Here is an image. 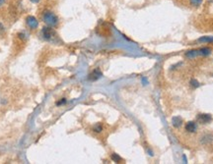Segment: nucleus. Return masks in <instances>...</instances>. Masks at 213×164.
<instances>
[{"mask_svg": "<svg viewBox=\"0 0 213 164\" xmlns=\"http://www.w3.org/2000/svg\"><path fill=\"white\" fill-rule=\"evenodd\" d=\"M42 20L47 26L49 27H54L57 25L58 23V18L53 12L51 11H45L42 14Z\"/></svg>", "mask_w": 213, "mask_h": 164, "instance_id": "obj_1", "label": "nucleus"}, {"mask_svg": "<svg viewBox=\"0 0 213 164\" xmlns=\"http://www.w3.org/2000/svg\"><path fill=\"white\" fill-rule=\"evenodd\" d=\"M54 35H55V32H54L53 29V28H50L49 26L42 28L41 35H42V37H44L45 40H50L54 36Z\"/></svg>", "mask_w": 213, "mask_h": 164, "instance_id": "obj_2", "label": "nucleus"}, {"mask_svg": "<svg viewBox=\"0 0 213 164\" xmlns=\"http://www.w3.org/2000/svg\"><path fill=\"white\" fill-rule=\"evenodd\" d=\"M196 120L199 124L205 125V124H209L212 121V116L210 114H206V113H200L197 114L196 116Z\"/></svg>", "mask_w": 213, "mask_h": 164, "instance_id": "obj_3", "label": "nucleus"}, {"mask_svg": "<svg viewBox=\"0 0 213 164\" xmlns=\"http://www.w3.org/2000/svg\"><path fill=\"white\" fill-rule=\"evenodd\" d=\"M26 23H27L28 27L32 30L37 29V26H39V22H37V20L34 16H28L26 19Z\"/></svg>", "mask_w": 213, "mask_h": 164, "instance_id": "obj_4", "label": "nucleus"}, {"mask_svg": "<svg viewBox=\"0 0 213 164\" xmlns=\"http://www.w3.org/2000/svg\"><path fill=\"white\" fill-rule=\"evenodd\" d=\"M184 129H186V131L188 133H195L197 130V125L195 122L189 121L186 124V126H184Z\"/></svg>", "mask_w": 213, "mask_h": 164, "instance_id": "obj_5", "label": "nucleus"}, {"mask_svg": "<svg viewBox=\"0 0 213 164\" xmlns=\"http://www.w3.org/2000/svg\"><path fill=\"white\" fill-rule=\"evenodd\" d=\"M102 72L100 69H95L94 71L89 75L88 79L90 80V81H97V80H99L101 77H102Z\"/></svg>", "mask_w": 213, "mask_h": 164, "instance_id": "obj_6", "label": "nucleus"}, {"mask_svg": "<svg viewBox=\"0 0 213 164\" xmlns=\"http://www.w3.org/2000/svg\"><path fill=\"white\" fill-rule=\"evenodd\" d=\"M172 125L175 128H179L183 125V119L179 116H175L172 119Z\"/></svg>", "mask_w": 213, "mask_h": 164, "instance_id": "obj_7", "label": "nucleus"}, {"mask_svg": "<svg viewBox=\"0 0 213 164\" xmlns=\"http://www.w3.org/2000/svg\"><path fill=\"white\" fill-rule=\"evenodd\" d=\"M198 55H200L199 54V50H189V51H187V52L186 53L187 57V58H191V59L197 57Z\"/></svg>", "mask_w": 213, "mask_h": 164, "instance_id": "obj_8", "label": "nucleus"}, {"mask_svg": "<svg viewBox=\"0 0 213 164\" xmlns=\"http://www.w3.org/2000/svg\"><path fill=\"white\" fill-rule=\"evenodd\" d=\"M198 43H213V36H201L197 39Z\"/></svg>", "mask_w": 213, "mask_h": 164, "instance_id": "obj_9", "label": "nucleus"}, {"mask_svg": "<svg viewBox=\"0 0 213 164\" xmlns=\"http://www.w3.org/2000/svg\"><path fill=\"white\" fill-rule=\"evenodd\" d=\"M212 140H213V136L212 135H205L204 137H202L201 143L204 144H208L212 143Z\"/></svg>", "mask_w": 213, "mask_h": 164, "instance_id": "obj_10", "label": "nucleus"}, {"mask_svg": "<svg viewBox=\"0 0 213 164\" xmlns=\"http://www.w3.org/2000/svg\"><path fill=\"white\" fill-rule=\"evenodd\" d=\"M211 48L209 47H203V48H200L199 49V54L202 55V56H208L211 54Z\"/></svg>", "mask_w": 213, "mask_h": 164, "instance_id": "obj_11", "label": "nucleus"}, {"mask_svg": "<svg viewBox=\"0 0 213 164\" xmlns=\"http://www.w3.org/2000/svg\"><path fill=\"white\" fill-rule=\"evenodd\" d=\"M189 2H191V4L192 6H195V7H198V6H200L202 2H203V0H189Z\"/></svg>", "mask_w": 213, "mask_h": 164, "instance_id": "obj_12", "label": "nucleus"}, {"mask_svg": "<svg viewBox=\"0 0 213 164\" xmlns=\"http://www.w3.org/2000/svg\"><path fill=\"white\" fill-rule=\"evenodd\" d=\"M112 160H113L115 162H120V161H121V157L118 155V154H116V153H112Z\"/></svg>", "mask_w": 213, "mask_h": 164, "instance_id": "obj_13", "label": "nucleus"}, {"mask_svg": "<svg viewBox=\"0 0 213 164\" xmlns=\"http://www.w3.org/2000/svg\"><path fill=\"white\" fill-rule=\"evenodd\" d=\"M94 132H96V133H100L102 132V130H103V127H102V125L101 124H97V125H95L94 126Z\"/></svg>", "mask_w": 213, "mask_h": 164, "instance_id": "obj_14", "label": "nucleus"}, {"mask_svg": "<svg viewBox=\"0 0 213 164\" xmlns=\"http://www.w3.org/2000/svg\"><path fill=\"white\" fill-rule=\"evenodd\" d=\"M191 86L193 88H196L199 87V83H198L195 79H191Z\"/></svg>", "mask_w": 213, "mask_h": 164, "instance_id": "obj_15", "label": "nucleus"}, {"mask_svg": "<svg viewBox=\"0 0 213 164\" xmlns=\"http://www.w3.org/2000/svg\"><path fill=\"white\" fill-rule=\"evenodd\" d=\"M4 31H5V30H4V27H3V25L1 24V23H0V35H2L4 32Z\"/></svg>", "mask_w": 213, "mask_h": 164, "instance_id": "obj_16", "label": "nucleus"}, {"mask_svg": "<svg viewBox=\"0 0 213 164\" xmlns=\"http://www.w3.org/2000/svg\"><path fill=\"white\" fill-rule=\"evenodd\" d=\"M4 3H5V0H0V6H2Z\"/></svg>", "mask_w": 213, "mask_h": 164, "instance_id": "obj_17", "label": "nucleus"}, {"mask_svg": "<svg viewBox=\"0 0 213 164\" xmlns=\"http://www.w3.org/2000/svg\"><path fill=\"white\" fill-rule=\"evenodd\" d=\"M31 1H32V2H34V3H37V2L40 1V0H31Z\"/></svg>", "mask_w": 213, "mask_h": 164, "instance_id": "obj_18", "label": "nucleus"}]
</instances>
